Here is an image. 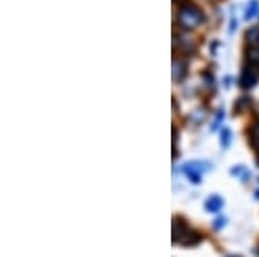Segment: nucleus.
Wrapping results in <instances>:
<instances>
[{
    "label": "nucleus",
    "instance_id": "1",
    "mask_svg": "<svg viewBox=\"0 0 259 257\" xmlns=\"http://www.w3.org/2000/svg\"><path fill=\"white\" fill-rule=\"evenodd\" d=\"M173 242L182 245H195L201 242V233L190 230L187 226L185 219L182 221L180 218H175V221H173Z\"/></svg>",
    "mask_w": 259,
    "mask_h": 257
},
{
    "label": "nucleus",
    "instance_id": "2",
    "mask_svg": "<svg viewBox=\"0 0 259 257\" xmlns=\"http://www.w3.org/2000/svg\"><path fill=\"white\" fill-rule=\"evenodd\" d=\"M178 21L185 29H194L204 21V14L195 5H183L178 12Z\"/></svg>",
    "mask_w": 259,
    "mask_h": 257
},
{
    "label": "nucleus",
    "instance_id": "3",
    "mask_svg": "<svg viewBox=\"0 0 259 257\" xmlns=\"http://www.w3.org/2000/svg\"><path fill=\"white\" fill-rule=\"evenodd\" d=\"M206 169H209V164L208 162H187L185 166H183V171H185V175H189V173H195V175H201L202 171H206Z\"/></svg>",
    "mask_w": 259,
    "mask_h": 257
},
{
    "label": "nucleus",
    "instance_id": "4",
    "mask_svg": "<svg viewBox=\"0 0 259 257\" xmlns=\"http://www.w3.org/2000/svg\"><path fill=\"white\" fill-rule=\"evenodd\" d=\"M256 85V74L251 69H244L242 76H240V86L242 88H253Z\"/></svg>",
    "mask_w": 259,
    "mask_h": 257
},
{
    "label": "nucleus",
    "instance_id": "5",
    "mask_svg": "<svg viewBox=\"0 0 259 257\" xmlns=\"http://www.w3.org/2000/svg\"><path fill=\"white\" fill-rule=\"evenodd\" d=\"M221 207H223V199L218 197V195H213V197L206 200V211L208 213H218Z\"/></svg>",
    "mask_w": 259,
    "mask_h": 257
},
{
    "label": "nucleus",
    "instance_id": "6",
    "mask_svg": "<svg viewBox=\"0 0 259 257\" xmlns=\"http://www.w3.org/2000/svg\"><path fill=\"white\" fill-rule=\"evenodd\" d=\"M183 76H185V64H183V60H175L173 62V78L180 81Z\"/></svg>",
    "mask_w": 259,
    "mask_h": 257
},
{
    "label": "nucleus",
    "instance_id": "7",
    "mask_svg": "<svg viewBox=\"0 0 259 257\" xmlns=\"http://www.w3.org/2000/svg\"><path fill=\"white\" fill-rule=\"evenodd\" d=\"M247 59H249L253 64H258L259 66V47L249 48V50H247Z\"/></svg>",
    "mask_w": 259,
    "mask_h": 257
},
{
    "label": "nucleus",
    "instance_id": "8",
    "mask_svg": "<svg viewBox=\"0 0 259 257\" xmlns=\"http://www.w3.org/2000/svg\"><path fill=\"white\" fill-rule=\"evenodd\" d=\"M258 10H259V0H253V3H251L249 9H247L246 19H251V17H254L258 14Z\"/></svg>",
    "mask_w": 259,
    "mask_h": 257
},
{
    "label": "nucleus",
    "instance_id": "9",
    "mask_svg": "<svg viewBox=\"0 0 259 257\" xmlns=\"http://www.w3.org/2000/svg\"><path fill=\"white\" fill-rule=\"evenodd\" d=\"M230 142H232V131L228 130V128H225L223 133H221V145L227 149V147L230 145Z\"/></svg>",
    "mask_w": 259,
    "mask_h": 257
},
{
    "label": "nucleus",
    "instance_id": "10",
    "mask_svg": "<svg viewBox=\"0 0 259 257\" xmlns=\"http://www.w3.org/2000/svg\"><path fill=\"white\" fill-rule=\"evenodd\" d=\"M247 40L251 41V43H258L259 45V28H253L247 31Z\"/></svg>",
    "mask_w": 259,
    "mask_h": 257
},
{
    "label": "nucleus",
    "instance_id": "11",
    "mask_svg": "<svg viewBox=\"0 0 259 257\" xmlns=\"http://www.w3.org/2000/svg\"><path fill=\"white\" fill-rule=\"evenodd\" d=\"M225 225H227V218H218L216 221H215V228H216V230L223 228Z\"/></svg>",
    "mask_w": 259,
    "mask_h": 257
},
{
    "label": "nucleus",
    "instance_id": "12",
    "mask_svg": "<svg viewBox=\"0 0 259 257\" xmlns=\"http://www.w3.org/2000/svg\"><path fill=\"white\" fill-rule=\"evenodd\" d=\"M187 176H189L192 183H201V175H195V173H189Z\"/></svg>",
    "mask_w": 259,
    "mask_h": 257
},
{
    "label": "nucleus",
    "instance_id": "13",
    "mask_svg": "<svg viewBox=\"0 0 259 257\" xmlns=\"http://www.w3.org/2000/svg\"><path fill=\"white\" fill-rule=\"evenodd\" d=\"M175 2H176V3H178V2H183V0H175Z\"/></svg>",
    "mask_w": 259,
    "mask_h": 257
},
{
    "label": "nucleus",
    "instance_id": "14",
    "mask_svg": "<svg viewBox=\"0 0 259 257\" xmlns=\"http://www.w3.org/2000/svg\"><path fill=\"white\" fill-rule=\"evenodd\" d=\"M228 257H240V256H228Z\"/></svg>",
    "mask_w": 259,
    "mask_h": 257
},
{
    "label": "nucleus",
    "instance_id": "15",
    "mask_svg": "<svg viewBox=\"0 0 259 257\" xmlns=\"http://www.w3.org/2000/svg\"><path fill=\"white\" fill-rule=\"evenodd\" d=\"M258 197H259V192H258Z\"/></svg>",
    "mask_w": 259,
    "mask_h": 257
}]
</instances>
